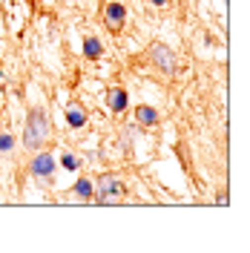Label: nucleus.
<instances>
[{
  "label": "nucleus",
  "instance_id": "0eeeda50",
  "mask_svg": "<svg viewBox=\"0 0 250 253\" xmlns=\"http://www.w3.org/2000/svg\"><path fill=\"white\" fill-rule=\"evenodd\" d=\"M135 121H138L141 126H156L158 124V110L141 104V107H135Z\"/></svg>",
  "mask_w": 250,
  "mask_h": 253
},
{
  "label": "nucleus",
  "instance_id": "6e6552de",
  "mask_svg": "<svg viewBox=\"0 0 250 253\" xmlns=\"http://www.w3.org/2000/svg\"><path fill=\"white\" fill-rule=\"evenodd\" d=\"M83 55H86L89 61H98V58L104 55V43H101V41H98L95 35H89V38L83 41Z\"/></svg>",
  "mask_w": 250,
  "mask_h": 253
},
{
  "label": "nucleus",
  "instance_id": "ddd939ff",
  "mask_svg": "<svg viewBox=\"0 0 250 253\" xmlns=\"http://www.w3.org/2000/svg\"><path fill=\"white\" fill-rule=\"evenodd\" d=\"M150 3H153V6H167L170 0H150Z\"/></svg>",
  "mask_w": 250,
  "mask_h": 253
},
{
  "label": "nucleus",
  "instance_id": "9b49d317",
  "mask_svg": "<svg viewBox=\"0 0 250 253\" xmlns=\"http://www.w3.org/2000/svg\"><path fill=\"white\" fill-rule=\"evenodd\" d=\"M15 150V138H12V132H0V153L6 156V153H12Z\"/></svg>",
  "mask_w": 250,
  "mask_h": 253
},
{
  "label": "nucleus",
  "instance_id": "f03ea898",
  "mask_svg": "<svg viewBox=\"0 0 250 253\" xmlns=\"http://www.w3.org/2000/svg\"><path fill=\"white\" fill-rule=\"evenodd\" d=\"M124 193H126V187H124V181L118 178V175H101L98 178V184H95V202H101V205H118L121 199H124Z\"/></svg>",
  "mask_w": 250,
  "mask_h": 253
},
{
  "label": "nucleus",
  "instance_id": "f8f14e48",
  "mask_svg": "<svg viewBox=\"0 0 250 253\" xmlns=\"http://www.w3.org/2000/svg\"><path fill=\"white\" fill-rule=\"evenodd\" d=\"M61 164L66 167V170H78V158L72 156V153H63V156H61Z\"/></svg>",
  "mask_w": 250,
  "mask_h": 253
},
{
  "label": "nucleus",
  "instance_id": "423d86ee",
  "mask_svg": "<svg viewBox=\"0 0 250 253\" xmlns=\"http://www.w3.org/2000/svg\"><path fill=\"white\" fill-rule=\"evenodd\" d=\"M126 104H129V95H126V89H121V86L110 89V95H107V107H110L112 112H124Z\"/></svg>",
  "mask_w": 250,
  "mask_h": 253
},
{
  "label": "nucleus",
  "instance_id": "20e7f679",
  "mask_svg": "<svg viewBox=\"0 0 250 253\" xmlns=\"http://www.w3.org/2000/svg\"><path fill=\"white\" fill-rule=\"evenodd\" d=\"M104 20H107V26L112 32H118L121 26L126 23V9L124 3H107V9H104Z\"/></svg>",
  "mask_w": 250,
  "mask_h": 253
},
{
  "label": "nucleus",
  "instance_id": "f257e3e1",
  "mask_svg": "<svg viewBox=\"0 0 250 253\" xmlns=\"http://www.w3.org/2000/svg\"><path fill=\"white\" fill-rule=\"evenodd\" d=\"M52 135V126H49V118L43 110H32L29 118H26V126H23V147L29 150H41L43 144L49 141Z\"/></svg>",
  "mask_w": 250,
  "mask_h": 253
},
{
  "label": "nucleus",
  "instance_id": "7ed1b4c3",
  "mask_svg": "<svg viewBox=\"0 0 250 253\" xmlns=\"http://www.w3.org/2000/svg\"><path fill=\"white\" fill-rule=\"evenodd\" d=\"M150 58H153V63H156L164 75H172V72H175V55L170 52V46L153 43V46H150Z\"/></svg>",
  "mask_w": 250,
  "mask_h": 253
},
{
  "label": "nucleus",
  "instance_id": "39448f33",
  "mask_svg": "<svg viewBox=\"0 0 250 253\" xmlns=\"http://www.w3.org/2000/svg\"><path fill=\"white\" fill-rule=\"evenodd\" d=\"M32 173L38 175V178H49V175L55 173V156L52 153H38V156L32 158Z\"/></svg>",
  "mask_w": 250,
  "mask_h": 253
},
{
  "label": "nucleus",
  "instance_id": "1a4fd4ad",
  "mask_svg": "<svg viewBox=\"0 0 250 253\" xmlns=\"http://www.w3.org/2000/svg\"><path fill=\"white\" fill-rule=\"evenodd\" d=\"M75 196H78V199H83V202H92L95 184L89 181V178H83V175H81L78 181H75Z\"/></svg>",
  "mask_w": 250,
  "mask_h": 253
},
{
  "label": "nucleus",
  "instance_id": "4468645a",
  "mask_svg": "<svg viewBox=\"0 0 250 253\" xmlns=\"http://www.w3.org/2000/svg\"><path fill=\"white\" fill-rule=\"evenodd\" d=\"M3 81H6V75H3V69H0V84H3Z\"/></svg>",
  "mask_w": 250,
  "mask_h": 253
},
{
  "label": "nucleus",
  "instance_id": "9d476101",
  "mask_svg": "<svg viewBox=\"0 0 250 253\" xmlns=\"http://www.w3.org/2000/svg\"><path fill=\"white\" fill-rule=\"evenodd\" d=\"M66 124L69 126H83L86 124V110L78 107V104H72V107L66 110Z\"/></svg>",
  "mask_w": 250,
  "mask_h": 253
}]
</instances>
